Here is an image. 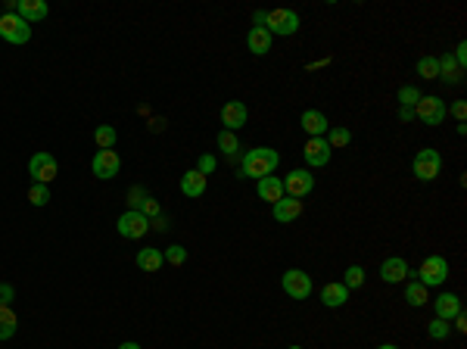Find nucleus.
<instances>
[{
    "label": "nucleus",
    "mask_w": 467,
    "mask_h": 349,
    "mask_svg": "<svg viewBox=\"0 0 467 349\" xmlns=\"http://www.w3.org/2000/svg\"><path fill=\"white\" fill-rule=\"evenodd\" d=\"M280 163V153L271 150V147H256V150H250L243 156V178H268V174H275Z\"/></svg>",
    "instance_id": "1"
},
{
    "label": "nucleus",
    "mask_w": 467,
    "mask_h": 349,
    "mask_svg": "<svg viewBox=\"0 0 467 349\" xmlns=\"http://www.w3.org/2000/svg\"><path fill=\"white\" fill-rule=\"evenodd\" d=\"M0 38H3L6 44H29L31 41V25L25 22V19H19L16 13H3L0 16Z\"/></svg>",
    "instance_id": "2"
},
{
    "label": "nucleus",
    "mask_w": 467,
    "mask_h": 349,
    "mask_svg": "<svg viewBox=\"0 0 467 349\" xmlns=\"http://www.w3.org/2000/svg\"><path fill=\"white\" fill-rule=\"evenodd\" d=\"M411 172H415L418 181H436L439 172H443V156L433 147H424V150H418L415 163H411Z\"/></svg>",
    "instance_id": "3"
},
{
    "label": "nucleus",
    "mask_w": 467,
    "mask_h": 349,
    "mask_svg": "<svg viewBox=\"0 0 467 349\" xmlns=\"http://www.w3.org/2000/svg\"><path fill=\"white\" fill-rule=\"evenodd\" d=\"M265 29L271 31V38H275V35H280V38L296 35V31H299V13H293V10H268V16H265Z\"/></svg>",
    "instance_id": "4"
},
{
    "label": "nucleus",
    "mask_w": 467,
    "mask_h": 349,
    "mask_svg": "<svg viewBox=\"0 0 467 349\" xmlns=\"http://www.w3.org/2000/svg\"><path fill=\"white\" fill-rule=\"evenodd\" d=\"M445 116H449V106H445V100L439 97H420L418 106H415V119H420L424 125H443Z\"/></svg>",
    "instance_id": "5"
},
{
    "label": "nucleus",
    "mask_w": 467,
    "mask_h": 349,
    "mask_svg": "<svg viewBox=\"0 0 467 349\" xmlns=\"http://www.w3.org/2000/svg\"><path fill=\"white\" fill-rule=\"evenodd\" d=\"M445 278H449V259L445 256H427L424 265H420L418 272V281L424 287H439L445 284Z\"/></svg>",
    "instance_id": "6"
},
{
    "label": "nucleus",
    "mask_w": 467,
    "mask_h": 349,
    "mask_svg": "<svg viewBox=\"0 0 467 349\" xmlns=\"http://www.w3.org/2000/svg\"><path fill=\"white\" fill-rule=\"evenodd\" d=\"M118 234H122L125 240H140L146 231H150V218L144 216V212H137V209H128V212H122L118 216Z\"/></svg>",
    "instance_id": "7"
},
{
    "label": "nucleus",
    "mask_w": 467,
    "mask_h": 349,
    "mask_svg": "<svg viewBox=\"0 0 467 349\" xmlns=\"http://www.w3.org/2000/svg\"><path fill=\"white\" fill-rule=\"evenodd\" d=\"M284 293L290 299H309L312 297V278L303 268H286L284 272Z\"/></svg>",
    "instance_id": "8"
},
{
    "label": "nucleus",
    "mask_w": 467,
    "mask_h": 349,
    "mask_svg": "<svg viewBox=\"0 0 467 349\" xmlns=\"http://www.w3.org/2000/svg\"><path fill=\"white\" fill-rule=\"evenodd\" d=\"M56 172H59V165H56V159H53L50 153H35V156L29 159V174L35 178V184L50 187V181L56 178Z\"/></svg>",
    "instance_id": "9"
},
{
    "label": "nucleus",
    "mask_w": 467,
    "mask_h": 349,
    "mask_svg": "<svg viewBox=\"0 0 467 349\" xmlns=\"http://www.w3.org/2000/svg\"><path fill=\"white\" fill-rule=\"evenodd\" d=\"M312 191H315V174L309 169H293L284 178V193H290L293 200H303L305 193H312Z\"/></svg>",
    "instance_id": "10"
},
{
    "label": "nucleus",
    "mask_w": 467,
    "mask_h": 349,
    "mask_svg": "<svg viewBox=\"0 0 467 349\" xmlns=\"http://www.w3.org/2000/svg\"><path fill=\"white\" fill-rule=\"evenodd\" d=\"M91 172L97 174L100 181L116 178V174L122 172V156H118L116 150H97V156H93V163H91Z\"/></svg>",
    "instance_id": "11"
},
{
    "label": "nucleus",
    "mask_w": 467,
    "mask_h": 349,
    "mask_svg": "<svg viewBox=\"0 0 467 349\" xmlns=\"http://www.w3.org/2000/svg\"><path fill=\"white\" fill-rule=\"evenodd\" d=\"M303 156H305V163H309L312 169H324V165L330 163V147H327L324 138H309V140H305Z\"/></svg>",
    "instance_id": "12"
},
{
    "label": "nucleus",
    "mask_w": 467,
    "mask_h": 349,
    "mask_svg": "<svg viewBox=\"0 0 467 349\" xmlns=\"http://www.w3.org/2000/svg\"><path fill=\"white\" fill-rule=\"evenodd\" d=\"M246 119H250V110H246V103H240V100H231V103L222 106V125H224V131L243 128Z\"/></svg>",
    "instance_id": "13"
},
{
    "label": "nucleus",
    "mask_w": 467,
    "mask_h": 349,
    "mask_svg": "<svg viewBox=\"0 0 467 349\" xmlns=\"http://www.w3.org/2000/svg\"><path fill=\"white\" fill-rule=\"evenodd\" d=\"M16 16L25 19V22H44L47 16H50V6H47V0H16Z\"/></svg>",
    "instance_id": "14"
},
{
    "label": "nucleus",
    "mask_w": 467,
    "mask_h": 349,
    "mask_svg": "<svg viewBox=\"0 0 467 349\" xmlns=\"http://www.w3.org/2000/svg\"><path fill=\"white\" fill-rule=\"evenodd\" d=\"M408 274H411V268H408V262L405 259H399V256H390L380 265V278L386 281V284H399V281H408Z\"/></svg>",
    "instance_id": "15"
},
{
    "label": "nucleus",
    "mask_w": 467,
    "mask_h": 349,
    "mask_svg": "<svg viewBox=\"0 0 467 349\" xmlns=\"http://www.w3.org/2000/svg\"><path fill=\"white\" fill-rule=\"evenodd\" d=\"M299 125H303V131L309 134V138H324L327 128H330V125H327V116L321 110H305L303 119H299Z\"/></svg>",
    "instance_id": "16"
},
{
    "label": "nucleus",
    "mask_w": 467,
    "mask_h": 349,
    "mask_svg": "<svg viewBox=\"0 0 467 349\" xmlns=\"http://www.w3.org/2000/svg\"><path fill=\"white\" fill-rule=\"evenodd\" d=\"M256 193H259V200H265V203L275 206L277 200H284V181L275 178V174H268V178H259Z\"/></svg>",
    "instance_id": "17"
},
{
    "label": "nucleus",
    "mask_w": 467,
    "mask_h": 349,
    "mask_svg": "<svg viewBox=\"0 0 467 349\" xmlns=\"http://www.w3.org/2000/svg\"><path fill=\"white\" fill-rule=\"evenodd\" d=\"M299 216H303V200L284 197L275 203V221H280V225H290V221H296Z\"/></svg>",
    "instance_id": "18"
},
{
    "label": "nucleus",
    "mask_w": 467,
    "mask_h": 349,
    "mask_svg": "<svg viewBox=\"0 0 467 349\" xmlns=\"http://www.w3.org/2000/svg\"><path fill=\"white\" fill-rule=\"evenodd\" d=\"M433 309H436V318L452 321L461 312V297H455V293H439V297L433 299Z\"/></svg>",
    "instance_id": "19"
},
{
    "label": "nucleus",
    "mask_w": 467,
    "mask_h": 349,
    "mask_svg": "<svg viewBox=\"0 0 467 349\" xmlns=\"http://www.w3.org/2000/svg\"><path fill=\"white\" fill-rule=\"evenodd\" d=\"M271 41H275V38H271V31L268 29H259V25H252L250 35H246V47H250L256 57H265V53L271 50Z\"/></svg>",
    "instance_id": "20"
},
{
    "label": "nucleus",
    "mask_w": 467,
    "mask_h": 349,
    "mask_svg": "<svg viewBox=\"0 0 467 349\" xmlns=\"http://www.w3.org/2000/svg\"><path fill=\"white\" fill-rule=\"evenodd\" d=\"M181 193H184V197H190V200H199L206 193V174H199L197 169L184 172L181 174Z\"/></svg>",
    "instance_id": "21"
},
{
    "label": "nucleus",
    "mask_w": 467,
    "mask_h": 349,
    "mask_svg": "<svg viewBox=\"0 0 467 349\" xmlns=\"http://www.w3.org/2000/svg\"><path fill=\"white\" fill-rule=\"evenodd\" d=\"M461 66L455 63V57L452 53H445V57H439V82L443 84H461Z\"/></svg>",
    "instance_id": "22"
},
{
    "label": "nucleus",
    "mask_w": 467,
    "mask_h": 349,
    "mask_svg": "<svg viewBox=\"0 0 467 349\" xmlns=\"http://www.w3.org/2000/svg\"><path fill=\"white\" fill-rule=\"evenodd\" d=\"M321 303L327 309H339L349 303V290H346L343 284H324L321 287Z\"/></svg>",
    "instance_id": "23"
},
{
    "label": "nucleus",
    "mask_w": 467,
    "mask_h": 349,
    "mask_svg": "<svg viewBox=\"0 0 467 349\" xmlns=\"http://www.w3.org/2000/svg\"><path fill=\"white\" fill-rule=\"evenodd\" d=\"M162 250H153V246H146V250H140L137 253V268L140 272H146V274H153V272H159L162 268Z\"/></svg>",
    "instance_id": "24"
},
{
    "label": "nucleus",
    "mask_w": 467,
    "mask_h": 349,
    "mask_svg": "<svg viewBox=\"0 0 467 349\" xmlns=\"http://www.w3.org/2000/svg\"><path fill=\"white\" fill-rule=\"evenodd\" d=\"M19 327V318L10 306H0V340H10Z\"/></svg>",
    "instance_id": "25"
},
{
    "label": "nucleus",
    "mask_w": 467,
    "mask_h": 349,
    "mask_svg": "<svg viewBox=\"0 0 467 349\" xmlns=\"http://www.w3.org/2000/svg\"><path fill=\"white\" fill-rule=\"evenodd\" d=\"M405 299H408V306L420 309L430 297H427V287L420 284V281H408V284H405Z\"/></svg>",
    "instance_id": "26"
},
{
    "label": "nucleus",
    "mask_w": 467,
    "mask_h": 349,
    "mask_svg": "<svg viewBox=\"0 0 467 349\" xmlns=\"http://www.w3.org/2000/svg\"><path fill=\"white\" fill-rule=\"evenodd\" d=\"M93 140H97L100 150H112V147H116V140H118V131L112 128V125H100V128L93 131Z\"/></svg>",
    "instance_id": "27"
},
{
    "label": "nucleus",
    "mask_w": 467,
    "mask_h": 349,
    "mask_svg": "<svg viewBox=\"0 0 467 349\" xmlns=\"http://www.w3.org/2000/svg\"><path fill=\"white\" fill-rule=\"evenodd\" d=\"M339 284H343L346 290H358V287L365 284V268L362 265H349L343 272V281H339Z\"/></svg>",
    "instance_id": "28"
},
{
    "label": "nucleus",
    "mask_w": 467,
    "mask_h": 349,
    "mask_svg": "<svg viewBox=\"0 0 467 349\" xmlns=\"http://www.w3.org/2000/svg\"><path fill=\"white\" fill-rule=\"evenodd\" d=\"M327 147L330 150H339V147H349L352 144V131L349 128H327Z\"/></svg>",
    "instance_id": "29"
},
{
    "label": "nucleus",
    "mask_w": 467,
    "mask_h": 349,
    "mask_svg": "<svg viewBox=\"0 0 467 349\" xmlns=\"http://www.w3.org/2000/svg\"><path fill=\"white\" fill-rule=\"evenodd\" d=\"M418 75H424V82H436L439 78V59L436 57H420L418 59Z\"/></svg>",
    "instance_id": "30"
},
{
    "label": "nucleus",
    "mask_w": 467,
    "mask_h": 349,
    "mask_svg": "<svg viewBox=\"0 0 467 349\" xmlns=\"http://www.w3.org/2000/svg\"><path fill=\"white\" fill-rule=\"evenodd\" d=\"M218 150H224V153H228V156H234V153H237L240 150V140H237V134H234V131H218Z\"/></svg>",
    "instance_id": "31"
},
{
    "label": "nucleus",
    "mask_w": 467,
    "mask_h": 349,
    "mask_svg": "<svg viewBox=\"0 0 467 349\" xmlns=\"http://www.w3.org/2000/svg\"><path fill=\"white\" fill-rule=\"evenodd\" d=\"M420 97H424V94H420L415 84H405V87H399V106H411V110H415Z\"/></svg>",
    "instance_id": "32"
},
{
    "label": "nucleus",
    "mask_w": 467,
    "mask_h": 349,
    "mask_svg": "<svg viewBox=\"0 0 467 349\" xmlns=\"http://www.w3.org/2000/svg\"><path fill=\"white\" fill-rule=\"evenodd\" d=\"M29 200H31V206H47V203H50V187H47V184H31Z\"/></svg>",
    "instance_id": "33"
},
{
    "label": "nucleus",
    "mask_w": 467,
    "mask_h": 349,
    "mask_svg": "<svg viewBox=\"0 0 467 349\" xmlns=\"http://www.w3.org/2000/svg\"><path fill=\"white\" fill-rule=\"evenodd\" d=\"M162 259L169 262V265H175V268H178V265H184V262H187V250H184V246H178V244H171L169 250L162 253Z\"/></svg>",
    "instance_id": "34"
},
{
    "label": "nucleus",
    "mask_w": 467,
    "mask_h": 349,
    "mask_svg": "<svg viewBox=\"0 0 467 349\" xmlns=\"http://www.w3.org/2000/svg\"><path fill=\"white\" fill-rule=\"evenodd\" d=\"M427 334H430V340H445L449 337V321L433 318L430 325H427Z\"/></svg>",
    "instance_id": "35"
},
{
    "label": "nucleus",
    "mask_w": 467,
    "mask_h": 349,
    "mask_svg": "<svg viewBox=\"0 0 467 349\" xmlns=\"http://www.w3.org/2000/svg\"><path fill=\"white\" fill-rule=\"evenodd\" d=\"M137 212H144V216H146V218H150V221H153V218H159V216H162V209H159V203H156V200H153V197H146V200H144V203H140V209H137Z\"/></svg>",
    "instance_id": "36"
},
{
    "label": "nucleus",
    "mask_w": 467,
    "mask_h": 349,
    "mask_svg": "<svg viewBox=\"0 0 467 349\" xmlns=\"http://www.w3.org/2000/svg\"><path fill=\"white\" fill-rule=\"evenodd\" d=\"M215 156H199V165H197V172L199 174H212V172H215Z\"/></svg>",
    "instance_id": "37"
},
{
    "label": "nucleus",
    "mask_w": 467,
    "mask_h": 349,
    "mask_svg": "<svg viewBox=\"0 0 467 349\" xmlns=\"http://www.w3.org/2000/svg\"><path fill=\"white\" fill-rule=\"evenodd\" d=\"M146 197H150V193H144L140 187H135V191H131V209H140V203H144Z\"/></svg>",
    "instance_id": "38"
},
{
    "label": "nucleus",
    "mask_w": 467,
    "mask_h": 349,
    "mask_svg": "<svg viewBox=\"0 0 467 349\" xmlns=\"http://www.w3.org/2000/svg\"><path fill=\"white\" fill-rule=\"evenodd\" d=\"M452 116H455L458 122H464V119H467V103H464V100H458V103L452 106Z\"/></svg>",
    "instance_id": "39"
},
{
    "label": "nucleus",
    "mask_w": 467,
    "mask_h": 349,
    "mask_svg": "<svg viewBox=\"0 0 467 349\" xmlns=\"http://www.w3.org/2000/svg\"><path fill=\"white\" fill-rule=\"evenodd\" d=\"M10 303H13V287L0 284V306H10Z\"/></svg>",
    "instance_id": "40"
},
{
    "label": "nucleus",
    "mask_w": 467,
    "mask_h": 349,
    "mask_svg": "<svg viewBox=\"0 0 467 349\" xmlns=\"http://www.w3.org/2000/svg\"><path fill=\"white\" fill-rule=\"evenodd\" d=\"M399 119L402 122H415V110L411 106H399Z\"/></svg>",
    "instance_id": "41"
},
{
    "label": "nucleus",
    "mask_w": 467,
    "mask_h": 349,
    "mask_svg": "<svg viewBox=\"0 0 467 349\" xmlns=\"http://www.w3.org/2000/svg\"><path fill=\"white\" fill-rule=\"evenodd\" d=\"M265 16H268L265 10H256V13H252V22H256L259 29H265Z\"/></svg>",
    "instance_id": "42"
},
{
    "label": "nucleus",
    "mask_w": 467,
    "mask_h": 349,
    "mask_svg": "<svg viewBox=\"0 0 467 349\" xmlns=\"http://www.w3.org/2000/svg\"><path fill=\"white\" fill-rule=\"evenodd\" d=\"M452 321H455V327H458V331H461V334L467 331V318H464V312H458V315H455V318H452Z\"/></svg>",
    "instance_id": "43"
},
{
    "label": "nucleus",
    "mask_w": 467,
    "mask_h": 349,
    "mask_svg": "<svg viewBox=\"0 0 467 349\" xmlns=\"http://www.w3.org/2000/svg\"><path fill=\"white\" fill-rule=\"evenodd\" d=\"M118 349H140V343H131V340H128V343H122Z\"/></svg>",
    "instance_id": "44"
},
{
    "label": "nucleus",
    "mask_w": 467,
    "mask_h": 349,
    "mask_svg": "<svg viewBox=\"0 0 467 349\" xmlns=\"http://www.w3.org/2000/svg\"><path fill=\"white\" fill-rule=\"evenodd\" d=\"M377 349H399L396 343H383V346H377Z\"/></svg>",
    "instance_id": "45"
},
{
    "label": "nucleus",
    "mask_w": 467,
    "mask_h": 349,
    "mask_svg": "<svg viewBox=\"0 0 467 349\" xmlns=\"http://www.w3.org/2000/svg\"><path fill=\"white\" fill-rule=\"evenodd\" d=\"M286 349H303V346H286Z\"/></svg>",
    "instance_id": "46"
}]
</instances>
